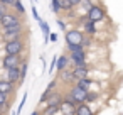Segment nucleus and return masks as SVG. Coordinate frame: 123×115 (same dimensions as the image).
I'll list each match as a JSON object with an SVG mask.
<instances>
[{"mask_svg": "<svg viewBox=\"0 0 123 115\" xmlns=\"http://www.w3.org/2000/svg\"><path fill=\"white\" fill-rule=\"evenodd\" d=\"M24 37H25V26L10 27V29H2V32H0V41H2V42L24 41Z\"/></svg>", "mask_w": 123, "mask_h": 115, "instance_id": "obj_1", "label": "nucleus"}, {"mask_svg": "<svg viewBox=\"0 0 123 115\" xmlns=\"http://www.w3.org/2000/svg\"><path fill=\"white\" fill-rule=\"evenodd\" d=\"M105 19H106V10H105V7L101 5V4H94L88 12H86V20H89V22H93V24H99V22H105Z\"/></svg>", "mask_w": 123, "mask_h": 115, "instance_id": "obj_2", "label": "nucleus"}, {"mask_svg": "<svg viewBox=\"0 0 123 115\" xmlns=\"http://www.w3.org/2000/svg\"><path fill=\"white\" fill-rule=\"evenodd\" d=\"M0 24H2V29H10V27H19V26H24V19L15 14L14 10L7 12L2 19H0Z\"/></svg>", "mask_w": 123, "mask_h": 115, "instance_id": "obj_3", "label": "nucleus"}, {"mask_svg": "<svg viewBox=\"0 0 123 115\" xmlns=\"http://www.w3.org/2000/svg\"><path fill=\"white\" fill-rule=\"evenodd\" d=\"M24 51H25V42L24 41H9V42H4V46H2L4 54L24 56Z\"/></svg>", "mask_w": 123, "mask_h": 115, "instance_id": "obj_4", "label": "nucleus"}, {"mask_svg": "<svg viewBox=\"0 0 123 115\" xmlns=\"http://www.w3.org/2000/svg\"><path fill=\"white\" fill-rule=\"evenodd\" d=\"M25 61L24 56H15V54H4L0 58V68L4 71L5 69H10V68H19L22 63Z\"/></svg>", "mask_w": 123, "mask_h": 115, "instance_id": "obj_5", "label": "nucleus"}, {"mask_svg": "<svg viewBox=\"0 0 123 115\" xmlns=\"http://www.w3.org/2000/svg\"><path fill=\"white\" fill-rule=\"evenodd\" d=\"M86 95H88V90H84V88H81L78 85H73L71 90L68 91L66 98H69L71 101H74L76 105H79V103H84L86 101Z\"/></svg>", "mask_w": 123, "mask_h": 115, "instance_id": "obj_6", "label": "nucleus"}, {"mask_svg": "<svg viewBox=\"0 0 123 115\" xmlns=\"http://www.w3.org/2000/svg\"><path fill=\"white\" fill-rule=\"evenodd\" d=\"M84 36L86 34L81 29H68L64 32V41H66V44H81Z\"/></svg>", "mask_w": 123, "mask_h": 115, "instance_id": "obj_7", "label": "nucleus"}, {"mask_svg": "<svg viewBox=\"0 0 123 115\" xmlns=\"http://www.w3.org/2000/svg\"><path fill=\"white\" fill-rule=\"evenodd\" d=\"M69 59H71L73 68H78V66H88V53H86V49H79V51L69 53Z\"/></svg>", "mask_w": 123, "mask_h": 115, "instance_id": "obj_8", "label": "nucleus"}, {"mask_svg": "<svg viewBox=\"0 0 123 115\" xmlns=\"http://www.w3.org/2000/svg\"><path fill=\"white\" fill-rule=\"evenodd\" d=\"M59 112H61V115H76V103L71 101L69 98L62 96V101L59 103Z\"/></svg>", "mask_w": 123, "mask_h": 115, "instance_id": "obj_9", "label": "nucleus"}, {"mask_svg": "<svg viewBox=\"0 0 123 115\" xmlns=\"http://www.w3.org/2000/svg\"><path fill=\"white\" fill-rule=\"evenodd\" d=\"M4 80L14 83V85H19V80H20V66L19 68H10V69H5L4 71Z\"/></svg>", "mask_w": 123, "mask_h": 115, "instance_id": "obj_10", "label": "nucleus"}, {"mask_svg": "<svg viewBox=\"0 0 123 115\" xmlns=\"http://www.w3.org/2000/svg\"><path fill=\"white\" fill-rule=\"evenodd\" d=\"M56 86H57V80H52L49 85H47V88H46V91L41 95V98H39V103H47L52 96H54V93H56Z\"/></svg>", "mask_w": 123, "mask_h": 115, "instance_id": "obj_11", "label": "nucleus"}, {"mask_svg": "<svg viewBox=\"0 0 123 115\" xmlns=\"http://www.w3.org/2000/svg\"><path fill=\"white\" fill-rule=\"evenodd\" d=\"M89 73H91L89 66H78V68H73V76H74L76 81H78V80H83V78H89Z\"/></svg>", "mask_w": 123, "mask_h": 115, "instance_id": "obj_12", "label": "nucleus"}, {"mask_svg": "<svg viewBox=\"0 0 123 115\" xmlns=\"http://www.w3.org/2000/svg\"><path fill=\"white\" fill-rule=\"evenodd\" d=\"M71 64V59H69V54H62V56H57V64H56V71L61 73L64 69H68Z\"/></svg>", "mask_w": 123, "mask_h": 115, "instance_id": "obj_13", "label": "nucleus"}, {"mask_svg": "<svg viewBox=\"0 0 123 115\" xmlns=\"http://www.w3.org/2000/svg\"><path fill=\"white\" fill-rule=\"evenodd\" d=\"M57 81H61V83H64V85H68V83H76V80H74V76H73V69H64V71H61V73H57Z\"/></svg>", "mask_w": 123, "mask_h": 115, "instance_id": "obj_14", "label": "nucleus"}, {"mask_svg": "<svg viewBox=\"0 0 123 115\" xmlns=\"http://www.w3.org/2000/svg\"><path fill=\"white\" fill-rule=\"evenodd\" d=\"M83 32L86 36H89V37H94L98 34V26L93 24V22H89V20H84L83 22Z\"/></svg>", "mask_w": 123, "mask_h": 115, "instance_id": "obj_15", "label": "nucleus"}, {"mask_svg": "<svg viewBox=\"0 0 123 115\" xmlns=\"http://www.w3.org/2000/svg\"><path fill=\"white\" fill-rule=\"evenodd\" d=\"M15 86H17V85L7 81V80H4V78H0V91H4V93H7V95H12V93H15V90H17Z\"/></svg>", "mask_w": 123, "mask_h": 115, "instance_id": "obj_16", "label": "nucleus"}, {"mask_svg": "<svg viewBox=\"0 0 123 115\" xmlns=\"http://www.w3.org/2000/svg\"><path fill=\"white\" fill-rule=\"evenodd\" d=\"M76 115H96V113L89 107V103H79L76 105Z\"/></svg>", "mask_w": 123, "mask_h": 115, "instance_id": "obj_17", "label": "nucleus"}, {"mask_svg": "<svg viewBox=\"0 0 123 115\" xmlns=\"http://www.w3.org/2000/svg\"><path fill=\"white\" fill-rule=\"evenodd\" d=\"M39 27H41V32H42V37H44V42L47 44L49 42V34H51V27H49V24L44 20V19H41L39 22Z\"/></svg>", "mask_w": 123, "mask_h": 115, "instance_id": "obj_18", "label": "nucleus"}, {"mask_svg": "<svg viewBox=\"0 0 123 115\" xmlns=\"http://www.w3.org/2000/svg\"><path fill=\"white\" fill-rule=\"evenodd\" d=\"M74 85H78V86H81V88H84V90H88V91H93V88H91V86H96L98 83H96V81H93L91 78H83V80H78Z\"/></svg>", "mask_w": 123, "mask_h": 115, "instance_id": "obj_19", "label": "nucleus"}, {"mask_svg": "<svg viewBox=\"0 0 123 115\" xmlns=\"http://www.w3.org/2000/svg\"><path fill=\"white\" fill-rule=\"evenodd\" d=\"M0 107L4 108V112H7V110L10 108V95L0 91Z\"/></svg>", "mask_w": 123, "mask_h": 115, "instance_id": "obj_20", "label": "nucleus"}, {"mask_svg": "<svg viewBox=\"0 0 123 115\" xmlns=\"http://www.w3.org/2000/svg\"><path fill=\"white\" fill-rule=\"evenodd\" d=\"M57 113H59V105H46L41 115H57Z\"/></svg>", "mask_w": 123, "mask_h": 115, "instance_id": "obj_21", "label": "nucleus"}, {"mask_svg": "<svg viewBox=\"0 0 123 115\" xmlns=\"http://www.w3.org/2000/svg\"><path fill=\"white\" fill-rule=\"evenodd\" d=\"M27 71H29V63H27V61H24V63L20 64V80H19V85H22V83L25 81Z\"/></svg>", "mask_w": 123, "mask_h": 115, "instance_id": "obj_22", "label": "nucleus"}, {"mask_svg": "<svg viewBox=\"0 0 123 115\" xmlns=\"http://www.w3.org/2000/svg\"><path fill=\"white\" fill-rule=\"evenodd\" d=\"M12 9H14V12H15V14H19L20 17H24V15H25V7H24V4L20 2V0H17V2L14 4V7H12Z\"/></svg>", "mask_w": 123, "mask_h": 115, "instance_id": "obj_23", "label": "nucleus"}, {"mask_svg": "<svg viewBox=\"0 0 123 115\" xmlns=\"http://www.w3.org/2000/svg\"><path fill=\"white\" fill-rule=\"evenodd\" d=\"M51 12L54 15H59L62 10H61V0H51Z\"/></svg>", "mask_w": 123, "mask_h": 115, "instance_id": "obj_24", "label": "nucleus"}, {"mask_svg": "<svg viewBox=\"0 0 123 115\" xmlns=\"http://www.w3.org/2000/svg\"><path fill=\"white\" fill-rule=\"evenodd\" d=\"M96 100H98V93H96V91H88L86 101H84V103H94Z\"/></svg>", "mask_w": 123, "mask_h": 115, "instance_id": "obj_25", "label": "nucleus"}, {"mask_svg": "<svg viewBox=\"0 0 123 115\" xmlns=\"http://www.w3.org/2000/svg\"><path fill=\"white\" fill-rule=\"evenodd\" d=\"M73 9H74V7L68 2V0H61V10H62V12H71Z\"/></svg>", "mask_w": 123, "mask_h": 115, "instance_id": "obj_26", "label": "nucleus"}, {"mask_svg": "<svg viewBox=\"0 0 123 115\" xmlns=\"http://www.w3.org/2000/svg\"><path fill=\"white\" fill-rule=\"evenodd\" d=\"M93 44V37H89V36H84V39H83V42H81V46H83V49H89V46Z\"/></svg>", "mask_w": 123, "mask_h": 115, "instance_id": "obj_27", "label": "nucleus"}, {"mask_svg": "<svg viewBox=\"0 0 123 115\" xmlns=\"http://www.w3.org/2000/svg\"><path fill=\"white\" fill-rule=\"evenodd\" d=\"M94 4H96V2H93V0H81V7H83L86 12H88V10H89Z\"/></svg>", "mask_w": 123, "mask_h": 115, "instance_id": "obj_28", "label": "nucleus"}, {"mask_svg": "<svg viewBox=\"0 0 123 115\" xmlns=\"http://www.w3.org/2000/svg\"><path fill=\"white\" fill-rule=\"evenodd\" d=\"M57 27H59L62 32H66V31H68V24H66V20L61 19V17H57Z\"/></svg>", "mask_w": 123, "mask_h": 115, "instance_id": "obj_29", "label": "nucleus"}, {"mask_svg": "<svg viewBox=\"0 0 123 115\" xmlns=\"http://www.w3.org/2000/svg\"><path fill=\"white\" fill-rule=\"evenodd\" d=\"M56 64H57V56H52V59H51V64H49V69H47V73L51 74V73H54V69H56Z\"/></svg>", "mask_w": 123, "mask_h": 115, "instance_id": "obj_30", "label": "nucleus"}, {"mask_svg": "<svg viewBox=\"0 0 123 115\" xmlns=\"http://www.w3.org/2000/svg\"><path fill=\"white\" fill-rule=\"evenodd\" d=\"M25 101H27V91L22 95V100H20V103H19V108H17V115L22 112V108H24V105H25Z\"/></svg>", "mask_w": 123, "mask_h": 115, "instance_id": "obj_31", "label": "nucleus"}, {"mask_svg": "<svg viewBox=\"0 0 123 115\" xmlns=\"http://www.w3.org/2000/svg\"><path fill=\"white\" fill-rule=\"evenodd\" d=\"M31 12H32V17L39 22V20H41V15H39V12H37V7H36V5H32V7H31Z\"/></svg>", "mask_w": 123, "mask_h": 115, "instance_id": "obj_32", "label": "nucleus"}, {"mask_svg": "<svg viewBox=\"0 0 123 115\" xmlns=\"http://www.w3.org/2000/svg\"><path fill=\"white\" fill-rule=\"evenodd\" d=\"M17 2V0H0V4H4V5H7V7H14V4Z\"/></svg>", "mask_w": 123, "mask_h": 115, "instance_id": "obj_33", "label": "nucleus"}, {"mask_svg": "<svg viewBox=\"0 0 123 115\" xmlns=\"http://www.w3.org/2000/svg\"><path fill=\"white\" fill-rule=\"evenodd\" d=\"M56 41H57V34L56 32H51L49 34V42H56Z\"/></svg>", "mask_w": 123, "mask_h": 115, "instance_id": "obj_34", "label": "nucleus"}, {"mask_svg": "<svg viewBox=\"0 0 123 115\" xmlns=\"http://www.w3.org/2000/svg\"><path fill=\"white\" fill-rule=\"evenodd\" d=\"M68 2H69L73 7H78V5H81V0H68Z\"/></svg>", "mask_w": 123, "mask_h": 115, "instance_id": "obj_35", "label": "nucleus"}, {"mask_svg": "<svg viewBox=\"0 0 123 115\" xmlns=\"http://www.w3.org/2000/svg\"><path fill=\"white\" fill-rule=\"evenodd\" d=\"M31 115H41V113H39V112H37V110H34V112H32V113H31Z\"/></svg>", "mask_w": 123, "mask_h": 115, "instance_id": "obj_36", "label": "nucleus"}, {"mask_svg": "<svg viewBox=\"0 0 123 115\" xmlns=\"http://www.w3.org/2000/svg\"><path fill=\"white\" fill-rule=\"evenodd\" d=\"M4 113H5V112H4V108H2V107H0V115H4Z\"/></svg>", "mask_w": 123, "mask_h": 115, "instance_id": "obj_37", "label": "nucleus"}, {"mask_svg": "<svg viewBox=\"0 0 123 115\" xmlns=\"http://www.w3.org/2000/svg\"><path fill=\"white\" fill-rule=\"evenodd\" d=\"M0 32H2V24H0Z\"/></svg>", "mask_w": 123, "mask_h": 115, "instance_id": "obj_38", "label": "nucleus"}, {"mask_svg": "<svg viewBox=\"0 0 123 115\" xmlns=\"http://www.w3.org/2000/svg\"><path fill=\"white\" fill-rule=\"evenodd\" d=\"M32 2H34V4H36V2H37V0H32Z\"/></svg>", "mask_w": 123, "mask_h": 115, "instance_id": "obj_39", "label": "nucleus"}, {"mask_svg": "<svg viewBox=\"0 0 123 115\" xmlns=\"http://www.w3.org/2000/svg\"><path fill=\"white\" fill-rule=\"evenodd\" d=\"M4 115H5V113H4Z\"/></svg>", "mask_w": 123, "mask_h": 115, "instance_id": "obj_40", "label": "nucleus"}]
</instances>
